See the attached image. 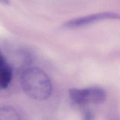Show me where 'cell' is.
<instances>
[{"mask_svg":"<svg viewBox=\"0 0 120 120\" xmlns=\"http://www.w3.org/2000/svg\"><path fill=\"white\" fill-rule=\"evenodd\" d=\"M20 82L24 92L33 99L45 100L52 94V86L51 80L40 68L30 67L26 69L21 75Z\"/></svg>","mask_w":120,"mask_h":120,"instance_id":"obj_1","label":"cell"},{"mask_svg":"<svg viewBox=\"0 0 120 120\" xmlns=\"http://www.w3.org/2000/svg\"><path fill=\"white\" fill-rule=\"evenodd\" d=\"M68 94L71 100L78 105L100 104L105 101L106 97L105 90L98 86L82 89L73 88L69 89Z\"/></svg>","mask_w":120,"mask_h":120,"instance_id":"obj_2","label":"cell"},{"mask_svg":"<svg viewBox=\"0 0 120 120\" xmlns=\"http://www.w3.org/2000/svg\"><path fill=\"white\" fill-rule=\"evenodd\" d=\"M119 17V14L117 13L100 12L70 20L65 22L63 26L67 28H76L87 25L102 20L117 19Z\"/></svg>","mask_w":120,"mask_h":120,"instance_id":"obj_3","label":"cell"},{"mask_svg":"<svg viewBox=\"0 0 120 120\" xmlns=\"http://www.w3.org/2000/svg\"><path fill=\"white\" fill-rule=\"evenodd\" d=\"M12 77V70L10 65L0 52V89H6Z\"/></svg>","mask_w":120,"mask_h":120,"instance_id":"obj_4","label":"cell"},{"mask_svg":"<svg viewBox=\"0 0 120 120\" xmlns=\"http://www.w3.org/2000/svg\"><path fill=\"white\" fill-rule=\"evenodd\" d=\"M0 120H21L18 112L10 106L0 108Z\"/></svg>","mask_w":120,"mask_h":120,"instance_id":"obj_5","label":"cell"},{"mask_svg":"<svg viewBox=\"0 0 120 120\" xmlns=\"http://www.w3.org/2000/svg\"><path fill=\"white\" fill-rule=\"evenodd\" d=\"M83 120H94V115L90 110H86L83 114Z\"/></svg>","mask_w":120,"mask_h":120,"instance_id":"obj_6","label":"cell"}]
</instances>
